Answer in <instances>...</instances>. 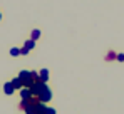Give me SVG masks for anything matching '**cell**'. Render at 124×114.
Masks as SVG:
<instances>
[{"label": "cell", "instance_id": "obj_1", "mask_svg": "<svg viewBox=\"0 0 124 114\" xmlns=\"http://www.w3.org/2000/svg\"><path fill=\"white\" fill-rule=\"evenodd\" d=\"M37 97H39L40 101H44V102H45V101H49V99L52 97V96H50V91H49V87H47V86H44V89L39 92V96H37Z\"/></svg>", "mask_w": 124, "mask_h": 114}, {"label": "cell", "instance_id": "obj_2", "mask_svg": "<svg viewBox=\"0 0 124 114\" xmlns=\"http://www.w3.org/2000/svg\"><path fill=\"white\" fill-rule=\"evenodd\" d=\"M12 84H14V87H15V89H20L22 86H23V82H22V79H20V77L14 79V81H12Z\"/></svg>", "mask_w": 124, "mask_h": 114}, {"label": "cell", "instance_id": "obj_3", "mask_svg": "<svg viewBox=\"0 0 124 114\" xmlns=\"http://www.w3.org/2000/svg\"><path fill=\"white\" fill-rule=\"evenodd\" d=\"M39 76H40V79L44 81V82H47V79H49V71H47V69H42Z\"/></svg>", "mask_w": 124, "mask_h": 114}, {"label": "cell", "instance_id": "obj_4", "mask_svg": "<svg viewBox=\"0 0 124 114\" xmlns=\"http://www.w3.org/2000/svg\"><path fill=\"white\" fill-rule=\"evenodd\" d=\"M3 89H5V92H7V94H12V92L15 91V87H14V84H12V82H10V84H5V87H3Z\"/></svg>", "mask_w": 124, "mask_h": 114}, {"label": "cell", "instance_id": "obj_5", "mask_svg": "<svg viewBox=\"0 0 124 114\" xmlns=\"http://www.w3.org/2000/svg\"><path fill=\"white\" fill-rule=\"evenodd\" d=\"M20 94H22V99H30V97H32V92H30V89H23Z\"/></svg>", "mask_w": 124, "mask_h": 114}, {"label": "cell", "instance_id": "obj_6", "mask_svg": "<svg viewBox=\"0 0 124 114\" xmlns=\"http://www.w3.org/2000/svg\"><path fill=\"white\" fill-rule=\"evenodd\" d=\"M34 45H35V40H32V39H30V40H27V42H25V45H23V47L30 50V49H34Z\"/></svg>", "mask_w": 124, "mask_h": 114}, {"label": "cell", "instance_id": "obj_7", "mask_svg": "<svg viewBox=\"0 0 124 114\" xmlns=\"http://www.w3.org/2000/svg\"><path fill=\"white\" fill-rule=\"evenodd\" d=\"M10 56H14V57L20 56V49H17V47H14V49H10Z\"/></svg>", "mask_w": 124, "mask_h": 114}, {"label": "cell", "instance_id": "obj_8", "mask_svg": "<svg viewBox=\"0 0 124 114\" xmlns=\"http://www.w3.org/2000/svg\"><path fill=\"white\" fill-rule=\"evenodd\" d=\"M39 37H40V30H37V29L32 30V40H37Z\"/></svg>", "mask_w": 124, "mask_h": 114}, {"label": "cell", "instance_id": "obj_9", "mask_svg": "<svg viewBox=\"0 0 124 114\" xmlns=\"http://www.w3.org/2000/svg\"><path fill=\"white\" fill-rule=\"evenodd\" d=\"M112 59H117V54H116V52H112V50H111V52H109V54H107V60H112Z\"/></svg>", "mask_w": 124, "mask_h": 114}, {"label": "cell", "instance_id": "obj_10", "mask_svg": "<svg viewBox=\"0 0 124 114\" xmlns=\"http://www.w3.org/2000/svg\"><path fill=\"white\" fill-rule=\"evenodd\" d=\"M44 114H55V111H54L52 107H47V109H45V113H44Z\"/></svg>", "mask_w": 124, "mask_h": 114}, {"label": "cell", "instance_id": "obj_11", "mask_svg": "<svg viewBox=\"0 0 124 114\" xmlns=\"http://www.w3.org/2000/svg\"><path fill=\"white\" fill-rule=\"evenodd\" d=\"M20 54H23V56H25V54H29V49H25V47H22V49H20Z\"/></svg>", "mask_w": 124, "mask_h": 114}, {"label": "cell", "instance_id": "obj_12", "mask_svg": "<svg viewBox=\"0 0 124 114\" xmlns=\"http://www.w3.org/2000/svg\"><path fill=\"white\" fill-rule=\"evenodd\" d=\"M117 60H123L124 62V54H119V56H117Z\"/></svg>", "mask_w": 124, "mask_h": 114}, {"label": "cell", "instance_id": "obj_13", "mask_svg": "<svg viewBox=\"0 0 124 114\" xmlns=\"http://www.w3.org/2000/svg\"><path fill=\"white\" fill-rule=\"evenodd\" d=\"M0 19H2V15H0Z\"/></svg>", "mask_w": 124, "mask_h": 114}]
</instances>
